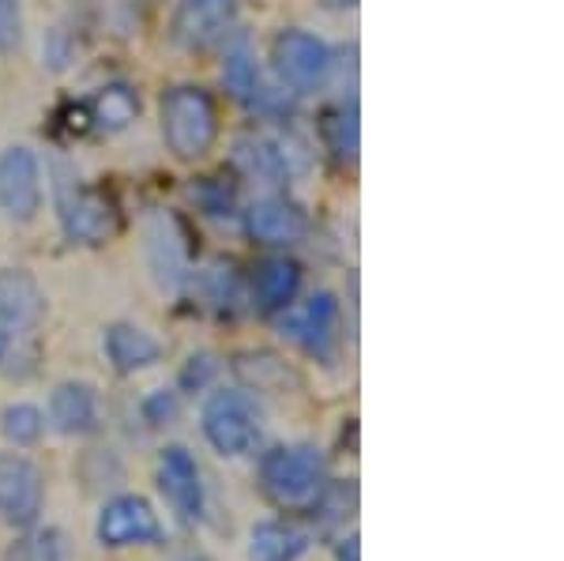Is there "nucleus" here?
Returning a JSON list of instances; mask_svg holds the SVG:
<instances>
[{"label":"nucleus","mask_w":564,"mask_h":561,"mask_svg":"<svg viewBox=\"0 0 564 561\" xmlns=\"http://www.w3.org/2000/svg\"><path fill=\"white\" fill-rule=\"evenodd\" d=\"M45 291L26 268H0V377L31 381L42 369Z\"/></svg>","instance_id":"obj_1"},{"label":"nucleus","mask_w":564,"mask_h":561,"mask_svg":"<svg viewBox=\"0 0 564 561\" xmlns=\"http://www.w3.org/2000/svg\"><path fill=\"white\" fill-rule=\"evenodd\" d=\"M260 494L275 509L308 513L327 486V460L316 445H271L260 449L257 464Z\"/></svg>","instance_id":"obj_2"},{"label":"nucleus","mask_w":564,"mask_h":561,"mask_svg":"<svg viewBox=\"0 0 564 561\" xmlns=\"http://www.w3.org/2000/svg\"><path fill=\"white\" fill-rule=\"evenodd\" d=\"M199 430L218 456H257L263 449V407L249 388H215L199 407Z\"/></svg>","instance_id":"obj_3"},{"label":"nucleus","mask_w":564,"mask_h":561,"mask_svg":"<svg viewBox=\"0 0 564 561\" xmlns=\"http://www.w3.org/2000/svg\"><path fill=\"white\" fill-rule=\"evenodd\" d=\"M162 117V140H166L170 155L181 162H199L218 140V110L215 98L204 87L181 84L162 95L159 106Z\"/></svg>","instance_id":"obj_4"},{"label":"nucleus","mask_w":564,"mask_h":561,"mask_svg":"<svg viewBox=\"0 0 564 561\" xmlns=\"http://www.w3.org/2000/svg\"><path fill=\"white\" fill-rule=\"evenodd\" d=\"M282 336L302 347L308 358L335 366L343 347V310L332 291H316L305 305H290L282 313Z\"/></svg>","instance_id":"obj_5"},{"label":"nucleus","mask_w":564,"mask_h":561,"mask_svg":"<svg viewBox=\"0 0 564 561\" xmlns=\"http://www.w3.org/2000/svg\"><path fill=\"white\" fill-rule=\"evenodd\" d=\"M95 539L106 550H135V547H162L166 528L154 505L143 494H117L98 509Z\"/></svg>","instance_id":"obj_6"},{"label":"nucleus","mask_w":564,"mask_h":561,"mask_svg":"<svg viewBox=\"0 0 564 561\" xmlns=\"http://www.w3.org/2000/svg\"><path fill=\"white\" fill-rule=\"evenodd\" d=\"M45 513V472L26 452H0V524L12 531L34 528Z\"/></svg>","instance_id":"obj_7"},{"label":"nucleus","mask_w":564,"mask_h":561,"mask_svg":"<svg viewBox=\"0 0 564 561\" xmlns=\"http://www.w3.org/2000/svg\"><path fill=\"white\" fill-rule=\"evenodd\" d=\"M57 215H61V230H65L72 246H106L117 234L113 204L98 188L79 185V177L57 181Z\"/></svg>","instance_id":"obj_8"},{"label":"nucleus","mask_w":564,"mask_h":561,"mask_svg":"<svg viewBox=\"0 0 564 561\" xmlns=\"http://www.w3.org/2000/svg\"><path fill=\"white\" fill-rule=\"evenodd\" d=\"M154 483H159L162 501L185 528H199L207 517V490L204 472H199L196 456L185 445H166L159 452V467H154Z\"/></svg>","instance_id":"obj_9"},{"label":"nucleus","mask_w":564,"mask_h":561,"mask_svg":"<svg viewBox=\"0 0 564 561\" xmlns=\"http://www.w3.org/2000/svg\"><path fill=\"white\" fill-rule=\"evenodd\" d=\"M271 61L282 84L294 87L297 95L321 90L335 72V50L308 31H282L271 45Z\"/></svg>","instance_id":"obj_10"},{"label":"nucleus","mask_w":564,"mask_h":561,"mask_svg":"<svg viewBox=\"0 0 564 561\" xmlns=\"http://www.w3.org/2000/svg\"><path fill=\"white\" fill-rule=\"evenodd\" d=\"M0 212L12 223H34L42 212V162L31 148L0 155Z\"/></svg>","instance_id":"obj_11"},{"label":"nucleus","mask_w":564,"mask_h":561,"mask_svg":"<svg viewBox=\"0 0 564 561\" xmlns=\"http://www.w3.org/2000/svg\"><path fill=\"white\" fill-rule=\"evenodd\" d=\"M238 23V0H181L174 12V42L181 50H212Z\"/></svg>","instance_id":"obj_12"},{"label":"nucleus","mask_w":564,"mask_h":561,"mask_svg":"<svg viewBox=\"0 0 564 561\" xmlns=\"http://www.w3.org/2000/svg\"><path fill=\"white\" fill-rule=\"evenodd\" d=\"M45 427L61 438H90L102 430V400L90 381H61L45 403Z\"/></svg>","instance_id":"obj_13"},{"label":"nucleus","mask_w":564,"mask_h":561,"mask_svg":"<svg viewBox=\"0 0 564 561\" xmlns=\"http://www.w3.org/2000/svg\"><path fill=\"white\" fill-rule=\"evenodd\" d=\"M245 230L257 246H297L308 234V219L297 204L282 196H263L245 212Z\"/></svg>","instance_id":"obj_14"},{"label":"nucleus","mask_w":564,"mask_h":561,"mask_svg":"<svg viewBox=\"0 0 564 561\" xmlns=\"http://www.w3.org/2000/svg\"><path fill=\"white\" fill-rule=\"evenodd\" d=\"M102 350H106L109 366H113L121 377H135L162 362V343L154 339L148 328L129 324V321L109 324L106 336H102Z\"/></svg>","instance_id":"obj_15"},{"label":"nucleus","mask_w":564,"mask_h":561,"mask_svg":"<svg viewBox=\"0 0 564 561\" xmlns=\"http://www.w3.org/2000/svg\"><path fill=\"white\" fill-rule=\"evenodd\" d=\"M302 294V265L290 257H268L252 271V302L263 316H279Z\"/></svg>","instance_id":"obj_16"},{"label":"nucleus","mask_w":564,"mask_h":561,"mask_svg":"<svg viewBox=\"0 0 564 561\" xmlns=\"http://www.w3.org/2000/svg\"><path fill=\"white\" fill-rule=\"evenodd\" d=\"M313 536L290 520H260L249 531V561H302Z\"/></svg>","instance_id":"obj_17"},{"label":"nucleus","mask_w":564,"mask_h":561,"mask_svg":"<svg viewBox=\"0 0 564 561\" xmlns=\"http://www.w3.org/2000/svg\"><path fill=\"white\" fill-rule=\"evenodd\" d=\"M148 257H151V268H154V276H159V283L177 291L188 271H185V241H181V230L174 226V219H162V215L151 219Z\"/></svg>","instance_id":"obj_18"},{"label":"nucleus","mask_w":564,"mask_h":561,"mask_svg":"<svg viewBox=\"0 0 564 561\" xmlns=\"http://www.w3.org/2000/svg\"><path fill=\"white\" fill-rule=\"evenodd\" d=\"M0 561H72V542L53 524H34V528L15 531Z\"/></svg>","instance_id":"obj_19"},{"label":"nucleus","mask_w":564,"mask_h":561,"mask_svg":"<svg viewBox=\"0 0 564 561\" xmlns=\"http://www.w3.org/2000/svg\"><path fill=\"white\" fill-rule=\"evenodd\" d=\"M234 159H238V166L245 174L252 181H263V185H282V181L290 177L282 148L275 140H268V136H241Z\"/></svg>","instance_id":"obj_20"},{"label":"nucleus","mask_w":564,"mask_h":561,"mask_svg":"<svg viewBox=\"0 0 564 561\" xmlns=\"http://www.w3.org/2000/svg\"><path fill=\"white\" fill-rule=\"evenodd\" d=\"M234 374L241 377V385L249 392H286V385L294 381L290 366L271 350H249V355L234 358Z\"/></svg>","instance_id":"obj_21"},{"label":"nucleus","mask_w":564,"mask_h":561,"mask_svg":"<svg viewBox=\"0 0 564 561\" xmlns=\"http://www.w3.org/2000/svg\"><path fill=\"white\" fill-rule=\"evenodd\" d=\"M140 114V98L132 95L129 87L113 84V87H102L95 98H90V121H95L98 132H121L129 129Z\"/></svg>","instance_id":"obj_22"},{"label":"nucleus","mask_w":564,"mask_h":561,"mask_svg":"<svg viewBox=\"0 0 564 561\" xmlns=\"http://www.w3.org/2000/svg\"><path fill=\"white\" fill-rule=\"evenodd\" d=\"M354 513H358V486H354V478H327V486L313 501L308 517L316 520V528H347Z\"/></svg>","instance_id":"obj_23"},{"label":"nucleus","mask_w":564,"mask_h":561,"mask_svg":"<svg viewBox=\"0 0 564 561\" xmlns=\"http://www.w3.org/2000/svg\"><path fill=\"white\" fill-rule=\"evenodd\" d=\"M0 433L12 449H34L45 438V411L26 400H15L0 411Z\"/></svg>","instance_id":"obj_24"},{"label":"nucleus","mask_w":564,"mask_h":561,"mask_svg":"<svg viewBox=\"0 0 564 561\" xmlns=\"http://www.w3.org/2000/svg\"><path fill=\"white\" fill-rule=\"evenodd\" d=\"M226 87L234 90V98H241V103H252V106H263V98H268V87H263L260 79V68H257V57L249 53V45H238V50L226 57Z\"/></svg>","instance_id":"obj_25"},{"label":"nucleus","mask_w":564,"mask_h":561,"mask_svg":"<svg viewBox=\"0 0 564 561\" xmlns=\"http://www.w3.org/2000/svg\"><path fill=\"white\" fill-rule=\"evenodd\" d=\"M324 132H327V143L339 159L354 162L358 159V98H343L324 121Z\"/></svg>","instance_id":"obj_26"},{"label":"nucleus","mask_w":564,"mask_h":561,"mask_svg":"<svg viewBox=\"0 0 564 561\" xmlns=\"http://www.w3.org/2000/svg\"><path fill=\"white\" fill-rule=\"evenodd\" d=\"M199 291H204L207 305H215V310L223 313H234L241 302V287H238V276H234V268H207L204 276H199Z\"/></svg>","instance_id":"obj_27"},{"label":"nucleus","mask_w":564,"mask_h":561,"mask_svg":"<svg viewBox=\"0 0 564 561\" xmlns=\"http://www.w3.org/2000/svg\"><path fill=\"white\" fill-rule=\"evenodd\" d=\"M140 414L151 430H170L181 419V392H174V388H154V392L143 396Z\"/></svg>","instance_id":"obj_28"},{"label":"nucleus","mask_w":564,"mask_h":561,"mask_svg":"<svg viewBox=\"0 0 564 561\" xmlns=\"http://www.w3.org/2000/svg\"><path fill=\"white\" fill-rule=\"evenodd\" d=\"M223 374V362L212 350H199L185 362V369H181V388L185 392H207V388L215 385V377Z\"/></svg>","instance_id":"obj_29"},{"label":"nucleus","mask_w":564,"mask_h":561,"mask_svg":"<svg viewBox=\"0 0 564 561\" xmlns=\"http://www.w3.org/2000/svg\"><path fill=\"white\" fill-rule=\"evenodd\" d=\"M23 45V4L0 0V57H12Z\"/></svg>","instance_id":"obj_30"},{"label":"nucleus","mask_w":564,"mask_h":561,"mask_svg":"<svg viewBox=\"0 0 564 561\" xmlns=\"http://www.w3.org/2000/svg\"><path fill=\"white\" fill-rule=\"evenodd\" d=\"M72 61V42H68V31H50V42H45V65L53 72H61Z\"/></svg>","instance_id":"obj_31"},{"label":"nucleus","mask_w":564,"mask_h":561,"mask_svg":"<svg viewBox=\"0 0 564 561\" xmlns=\"http://www.w3.org/2000/svg\"><path fill=\"white\" fill-rule=\"evenodd\" d=\"M332 554L335 561H361V547H358V531H347L332 542Z\"/></svg>","instance_id":"obj_32"},{"label":"nucleus","mask_w":564,"mask_h":561,"mask_svg":"<svg viewBox=\"0 0 564 561\" xmlns=\"http://www.w3.org/2000/svg\"><path fill=\"white\" fill-rule=\"evenodd\" d=\"M358 0H327V8H354Z\"/></svg>","instance_id":"obj_33"}]
</instances>
